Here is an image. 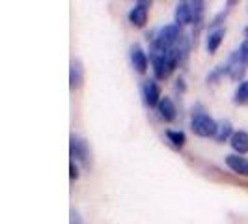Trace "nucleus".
<instances>
[{
  "instance_id": "obj_21",
  "label": "nucleus",
  "mask_w": 248,
  "mask_h": 224,
  "mask_svg": "<svg viewBox=\"0 0 248 224\" xmlns=\"http://www.w3.org/2000/svg\"><path fill=\"white\" fill-rule=\"evenodd\" d=\"M175 88H177V90H181V92L185 90V84H183V79H179V80H177V84H175Z\"/></svg>"
},
{
  "instance_id": "obj_14",
  "label": "nucleus",
  "mask_w": 248,
  "mask_h": 224,
  "mask_svg": "<svg viewBox=\"0 0 248 224\" xmlns=\"http://www.w3.org/2000/svg\"><path fill=\"white\" fill-rule=\"evenodd\" d=\"M190 12H192V25H200L205 12V2L202 0H190Z\"/></svg>"
},
{
  "instance_id": "obj_10",
  "label": "nucleus",
  "mask_w": 248,
  "mask_h": 224,
  "mask_svg": "<svg viewBox=\"0 0 248 224\" xmlns=\"http://www.w3.org/2000/svg\"><path fill=\"white\" fill-rule=\"evenodd\" d=\"M175 25H192V12H190V0H183L175 8Z\"/></svg>"
},
{
  "instance_id": "obj_3",
  "label": "nucleus",
  "mask_w": 248,
  "mask_h": 224,
  "mask_svg": "<svg viewBox=\"0 0 248 224\" xmlns=\"http://www.w3.org/2000/svg\"><path fill=\"white\" fill-rule=\"evenodd\" d=\"M149 8H151V2H146V0L137 2V4L131 8V12H129V23H131L133 26H137V28L146 26V23H148Z\"/></svg>"
},
{
  "instance_id": "obj_9",
  "label": "nucleus",
  "mask_w": 248,
  "mask_h": 224,
  "mask_svg": "<svg viewBox=\"0 0 248 224\" xmlns=\"http://www.w3.org/2000/svg\"><path fill=\"white\" fill-rule=\"evenodd\" d=\"M228 64H230V77H232L233 80H239V79H243V77H245L248 65L239 58V52H237V50L230 54Z\"/></svg>"
},
{
  "instance_id": "obj_8",
  "label": "nucleus",
  "mask_w": 248,
  "mask_h": 224,
  "mask_svg": "<svg viewBox=\"0 0 248 224\" xmlns=\"http://www.w3.org/2000/svg\"><path fill=\"white\" fill-rule=\"evenodd\" d=\"M157 112H159V118L162 122H174L177 118V109H175L174 101L170 97H162L157 105Z\"/></svg>"
},
{
  "instance_id": "obj_12",
  "label": "nucleus",
  "mask_w": 248,
  "mask_h": 224,
  "mask_svg": "<svg viewBox=\"0 0 248 224\" xmlns=\"http://www.w3.org/2000/svg\"><path fill=\"white\" fill-rule=\"evenodd\" d=\"M224 32L222 28H215V30H211L209 34H207V41H205V45H207V52L209 54H215L217 52V49L220 47V43H222L224 39Z\"/></svg>"
},
{
  "instance_id": "obj_16",
  "label": "nucleus",
  "mask_w": 248,
  "mask_h": 224,
  "mask_svg": "<svg viewBox=\"0 0 248 224\" xmlns=\"http://www.w3.org/2000/svg\"><path fill=\"white\" fill-rule=\"evenodd\" d=\"M224 75H230V64L224 62V64H218L217 67H213L211 73L207 75V82H217V80H220Z\"/></svg>"
},
{
  "instance_id": "obj_1",
  "label": "nucleus",
  "mask_w": 248,
  "mask_h": 224,
  "mask_svg": "<svg viewBox=\"0 0 248 224\" xmlns=\"http://www.w3.org/2000/svg\"><path fill=\"white\" fill-rule=\"evenodd\" d=\"M190 129L198 137H203V138L215 137L217 135V129H218V122H215L211 116L205 114V112H198L190 120Z\"/></svg>"
},
{
  "instance_id": "obj_4",
  "label": "nucleus",
  "mask_w": 248,
  "mask_h": 224,
  "mask_svg": "<svg viewBox=\"0 0 248 224\" xmlns=\"http://www.w3.org/2000/svg\"><path fill=\"white\" fill-rule=\"evenodd\" d=\"M142 96H144V103L148 105L149 109H157L159 101L162 99L161 88H159V84H157L153 79L144 80V84H142Z\"/></svg>"
},
{
  "instance_id": "obj_7",
  "label": "nucleus",
  "mask_w": 248,
  "mask_h": 224,
  "mask_svg": "<svg viewBox=\"0 0 248 224\" xmlns=\"http://www.w3.org/2000/svg\"><path fill=\"white\" fill-rule=\"evenodd\" d=\"M82 82H84V65L78 58H73L69 67V86L71 90H78Z\"/></svg>"
},
{
  "instance_id": "obj_20",
  "label": "nucleus",
  "mask_w": 248,
  "mask_h": 224,
  "mask_svg": "<svg viewBox=\"0 0 248 224\" xmlns=\"http://www.w3.org/2000/svg\"><path fill=\"white\" fill-rule=\"evenodd\" d=\"M69 170H71V179H77V177H78V168L75 166L73 161H71V164H69Z\"/></svg>"
},
{
  "instance_id": "obj_11",
  "label": "nucleus",
  "mask_w": 248,
  "mask_h": 224,
  "mask_svg": "<svg viewBox=\"0 0 248 224\" xmlns=\"http://www.w3.org/2000/svg\"><path fill=\"white\" fill-rule=\"evenodd\" d=\"M230 146L237 155L248 153V133L247 131H235L233 137L230 138Z\"/></svg>"
},
{
  "instance_id": "obj_18",
  "label": "nucleus",
  "mask_w": 248,
  "mask_h": 224,
  "mask_svg": "<svg viewBox=\"0 0 248 224\" xmlns=\"http://www.w3.org/2000/svg\"><path fill=\"white\" fill-rule=\"evenodd\" d=\"M237 52H239V58L248 65V39H245V41L239 45V50H237Z\"/></svg>"
},
{
  "instance_id": "obj_15",
  "label": "nucleus",
  "mask_w": 248,
  "mask_h": 224,
  "mask_svg": "<svg viewBox=\"0 0 248 224\" xmlns=\"http://www.w3.org/2000/svg\"><path fill=\"white\" fill-rule=\"evenodd\" d=\"M166 138H168V142L174 146V148H183L186 142V137L183 131H174V129H168L166 131Z\"/></svg>"
},
{
  "instance_id": "obj_5",
  "label": "nucleus",
  "mask_w": 248,
  "mask_h": 224,
  "mask_svg": "<svg viewBox=\"0 0 248 224\" xmlns=\"http://www.w3.org/2000/svg\"><path fill=\"white\" fill-rule=\"evenodd\" d=\"M224 162L228 164V168L233 172V174L241 176V177H248V159L243 155H237V153H230L224 157Z\"/></svg>"
},
{
  "instance_id": "obj_2",
  "label": "nucleus",
  "mask_w": 248,
  "mask_h": 224,
  "mask_svg": "<svg viewBox=\"0 0 248 224\" xmlns=\"http://www.w3.org/2000/svg\"><path fill=\"white\" fill-rule=\"evenodd\" d=\"M69 153L73 162H80L82 166H90V146L80 135H71L69 137Z\"/></svg>"
},
{
  "instance_id": "obj_13",
  "label": "nucleus",
  "mask_w": 248,
  "mask_h": 224,
  "mask_svg": "<svg viewBox=\"0 0 248 224\" xmlns=\"http://www.w3.org/2000/svg\"><path fill=\"white\" fill-rule=\"evenodd\" d=\"M233 125L230 120H220L218 122V129H217V135H215V140L217 142H226V140H230V138L233 137Z\"/></svg>"
},
{
  "instance_id": "obj_22",
  "label": "nucleus",
  "mask_w": 248,
  "mask_h": 224,
  "mask_svg": "<svg viewBox=\"0 0 248 224\" xmlns=\"http://www.w3.org/2000/svg\"><path fill=\"white\" fill-rule=\"evenodd\" d=\"M245 37H247V39H248V26H247V28H245Z\"/></svg>"
},
{
  "instance_id": "obj_6",
  "label": "nucleus",
  "mask_w": 248,
  "mask_h": 224,
  "mask_svg": "<svg viewBox=\"0 0 248 224\" xmlns=\"http://www.w3.org/2000/svg\"><path fill=\"white\" fill-rule=\"evenodd\" d=\"M131 64L137 69V73H146L148 71V54H146V50L142 49L140 45H133L131 47Z\"/></svg>"
},
{
  "instance_id": "obj_17",
  "label": "nucleus",
  "mask_w": 248,
  "mask_h": 224,
  "mask_svg": "<svg viewBox=\"0 0 248 224\" xmlns=\"http://www.w3.org/2000/svg\"><path fill=\"white\" fill-rule=\"evenodd\" d=\"M235 105H248V80H243L235 90V97H233Z\"/></svg>"
},
{
  "instance_id": "obj_19",
  "label": "nucleus",
  "mask_w": 248,
  "mask_h": 224,
  "mask_svg": "<svg viewBox=\"0 0 248 224\" xmlns=\"http://www.w3.org/2000/svg\"><path fill=\"white\" fill-rule=\"evenodd\" d=\"M69 224H84L80 213L77 211V209H71V221H69Z\"/></svg>"
}]
</instances>
